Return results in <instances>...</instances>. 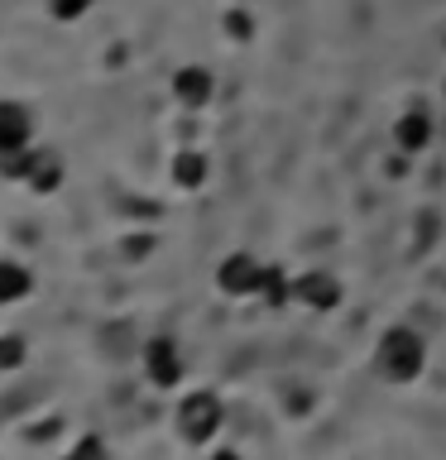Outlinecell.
<instances>
[{
    "label": "cell",
    "mask_w": 446,
    "mask_h": 460,
    "mask_svg": "<svg viewBox=\"0 0 446 460\" xmlns=\"http://www.w3.org/2000/svg\"><path fill=\"white\" fill-rule=\"evenodd\" d=\"M374 369L388 384H417L427 369V341L413 326H388L379 345H374Z\"/></svg>",
    "instance_id": "obj_1"
},
{
    "label": "cell",
    "mask_w": 446,
    "mask_h": 460,
    "mask_svg": "<svg viewBox=\"0 0 446 460\" xmlns=\"http://www.w3.org/2000/svg\"><path fill=\"white\" fill-rule=\"evenodd\" d=\"M173 427L187 446H211L226 427V402L211 388H192V394L178 398V412H173Z\"/></svg>",
    "instance_id": "obj_2"
},
{
    "label": "cell",
    "mask_w": 446,
    "mask_h": 460,
    "mask_svg": "<svg viewBox=\"0 0 446 460\" xmlns=\"http://www.w3.org/2000/svg\"><path fill=\"white\" fill-rule=\"evenodd\" d=\"M139 365H144V379H149L154 388H164V394H173V388L183 384V350H178V341L173 336H149L144 341V350H139Z\"/></svg>",
    "instance_id": "obj_3"
},
{
    "label": "cell",
    "mask_w": 446,
    "mask_h": 460,
    "mask_svg": "<svg viewBox=\"0 0 446 460\" xmlns=\"http://www.w3.org/2000/svg\"><path fill=\"white\" fill-rule=\"evenodd\" d=\"M264 259H254L250 250H236L226 254L221 264H216V288H221L226 297H259V288H264Z\"/></svg>",
    "instance_id": "obj_4"
},
{
    "label": "cell",
    "mask_w": 446,
    "mask_h": 460,
    "mask_svg": "<svg viewBox=\"0 0 446 460\" xmlns=\"http://www.w3.org/2000/svg\"><path fill=\"white\" fill-rule=\"evenodd\" d=\"M34 144V111L24 101L0 96V154H20Z\"/></svg>",
    "instance_id": "obj_5"
},
{
    "label": "cell",
    "mask_w": 446,
    "mask_h": 460,
    "mask_svg": "<svg viewBox=\"0 0 446 460\" xmlns=\"http://www.w3.org/2000/svg\"><path fill=\"white\" fill-rule=\"evenodd\" d=\"M432 135H437V120H432V111L423 106V101H413L408 111L394 120V144H398V154H423Z\"/></svg>",
    "instance_id": "obj_6"
},
{
    "label": "cell",
    "mask_w": 446,
    "mask_h": 460,
    "mask_svg": "<svg viewBox=\"0 0 446 460\" xmlns=\"http://www.w3.org/2000/svg\"><path fill=\"white\" fill-rule=\"evenodd\" d=\"M216 96V77L201 63H187V67H178V77H173V101L178 106H187V111H201L207 101Z\"/></svg>",
    "instance_id": "obj_7"
},
{
    "label": "cell",
    "mask_w": 446,
    "mask_h": 460,
    "mask_svg": "<svg viewBox=\"0 0 446 460\" xmlns=\"http://www.w3.org/2000/svg\"><path fill=\"white\" fill-rule=\"evenodd\" d=\"M293 297L302 302V307H312V312H331L341 302V283L331 279V273L312 269V273H302V279H293Z\"/></svg>",
    "instance_id": "obj_8"
},
{
    "label": "cell",
    "mask_w": 446,
    "mask_h": 460,
    "mask_svg": "<svg viewBox=\"0 0 446 460\" xmlns=\"http://www.w3.org/2000/svg\"><path fill=\"white\" fill-rule=\"evenodd\" d=\"M139 350H144V341H139V331L129 322L101 326V355H106V359H135Z\"/></svg>",
    "instance_id": "obj_9"
},
{
    "label": "cell",
    "mask_w": 446,
    "mask_h": 460,
    "mask_svg": "<svg viewBox=\"0 0 446 460\" xmlns=\"http://www.w3.org/2000/svg\"><path fill=\"white\" fill-rule=\"evenodd\" d=\"M24 187H29L34 197H49V192H58V187H63V158L49 154V149H39V158H34V168H29Z\"/></svg>",
    "instance_id": "obj_10"
},
{
    "label": "cell",
    "mask_w": 446,
    "mask_h": 460,
    "mask_svg": "<svg viewBox=\"0 0 446 460\" xmlns=\"http://www.w3.org/2000/svg\"><path fill=\"white\" fill-rule=\"evenodd\" d=\"M29 293H34V273H29L20 259H0V307L24 302Z\"/></svg>",
    "instance_id": "obj_11"
},
{
    "label": "cell",
    "mask_w": 446,
    "mask_h": 460,
    "mask_svg": "<svg viewBox=\"0 0 446 460\" xmlns=\"http://www.w3.org/2000/svg\"><path fill=\"white\" fill-rule=\"evenodd\" d=\"M173 182L183 187V192H197L201 182H207V172H211V164H207V154H197V149H183L178 158H173Z\"/></svg>",
    "instance_id": "obj_12"
},
{
    "label": "cell",
    "mask_w": 446,
    "mask_h": 460,
    "mask_svg": "<svg viewBox=\"0 0 446 460\" xmlns=\"http://www.w3.org/2000/svg\"><path fill=\"white\" fill-rule=\"evenodd\" d=\"M63 460H111V446L101 441V437H77L63 451Z\"/></svg>",
    "instance_id": "obj_13"
},
{
    "label": "cell",
    "mask_w": 446,
    "mask_h": 460,
    "mask_svg": "<svg viewBox=\"0 0 446 460\" xmlns=\"http://www.w3.org/2000/svg\"><path fill=\"white\" fill-rule=\"evenodd\" d=\"M24 359H29V341L24 336H0V374L20 369Z\"/></svg>",
    "instance_id": "obj_14"
},
{
    "label": "cell",
    "mask_w": 446,
    "mask_h": 460,
    "mask_svg": "<svg viewBox=\"0 0 446 460\" xmlns=\"http://www.w3.org/2000/svg\"><path fill=\"white\" fill-rule=\"evenodd\" d=\"M92 10V0H49V14L58 24H72V20H82V14Z\"/></svg>",
    "instance_id": "obj_15"
},
{
    "label": "cell",
    "mask_w": 446,
    "mask_h": 460,
    "mask_svg": "<svg viewBox=\"0 0 446 460\" xmlns=\"http://www.w3.org/2000/svg\"><path fill=\"white\" fill-rule=\"evenodd\" d=\"M226 34H230V43H245L254 34V20H250V14H240V10H230L226 14Z\"/></svg>",
    "instance_id": "obj_16"
},
{
    "label": "cell",
    "mask_w": 446,
    "mask_h": 460,
    "mask_svg": "<svg viewBox=\"0 0 446 460\" xmlns=\"http://www.w3.org/2000/svg\"><path fill=\"white\" fill-rule=\"evenodd\" d=\"M207 460H245V456L236 451V446H216V451H211Z\"/></svg>",
    "instance_id": "obj_17"
}]
</instances>
